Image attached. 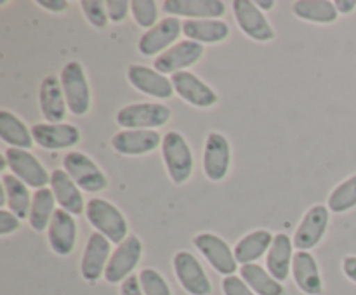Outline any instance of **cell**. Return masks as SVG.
I'll use <instances>...</instances> for the list:
<instances>
[{
    "label": "cell",
    "instance_id": "cell-28",
    "mask_svg": "<svg viewBox=\"0 0 356 295\" xmlns=\"http://www.w3.org/2000/svg\"><path fill=\"white\" fill-rule=\"evenodd\" d=\"M2 184V191L6 194V203L9 205L10 212L19 219L30 217L33 198H30V191H28L26 184L21 179H17L16 176H10V174H3Z\"/></svg>",
    "mask_w": 356,
    "mask_h": 295
},
{
    "label": "cell",
    "instance_id": "cell-3",
    "mask_svg": "<svg viewBox=\"0 0 356 295\" xmlns=\"http://www.w3.org/2000/svg\"><path fill=\"white\" fill-rule=\"evenodd\" d=\"M162 156L167 172L176 184H183L193 172V153L179 132H167L162 141Z\"/></svg>",
    "mask_w": 356,
    "mask_h": 295
},
{
    "label": "cell",
    "instance_id": "cell-32",
    "mask_svg": "<svg viewBox=\"0 0 356 295\" xmlns=\"http://www.w3.org/2000/svg\"><path fill=\"white\" fill-rule=\"evenodd\" d=\"M54 193L52 189L47 187H42L37 189L33 194V201H31V210H30V226L35 231H44L45 228H49L52 221V215H54Z\"/></svg>",
    "mask_w": 356,
    "mask_h": 295
},
{
    "label": "cell",
    "instance_id": "cell-23",
    "mask_svg": "<svg viewBox=\"0 0 356 295\" xmlns=\"http://www.w3.org/2000/svg\"><path fill=\"white\" fill-rule=\"evenodd\" d=\"M292 274H294L299 290L305 292L306 295H320L323 292L318 264H316L315 257L306 250L296 252L294 260H292Z\"/></svg>",
    "mask_w": 356,
    "mask_h": 295
},
{
    "label": "cell",
    "instance_id": "cell-1",
    "mask_svg": "<svg viewBox=\"0 0 356 295\" xmlns=\"http://www.w3.org/2000/svg\"><path fill=\"white\" fill-rule=\"evenodd\" d=\"M86 215L92 228L103 236H106L110 242L120 245L127 238L129 226L124 214L110 201L103 198H92L86 207Z\"/></svg>",
    "mask_w": 356,
    "mask_h": 295
},
{
    "label": "cell",
    "instance_id": "cell-6",
    "mask_svg": "<svg viewBox=\"0 0 356 295\" xmlns=\"http://www.w3.org/2000/svg\"><path fill=\"white\" fill-rule=\"evenodd\" d=\"M143 255V243L138 236L131 235L117 246L110 257L106 271H104V280L108 283H124L132 271L138 267Z\"/></svg>",
    "mask_w": 356,
    "mask_h": 295
},
{
    "label": "cell",
    "instance_id": "cell-8",
    "mask_svg": "<svg viewBox=\"0 0 356 295\" xmlns=\"http://www.w3.org/2000/svg\"><path fill=\"white\" fill-rule=\"evenodd\" d=\"M6 160L14 176L23 180L26 186L42 189L51 184V176L47 174L45 167L28 149L9 148L6 151Z\"/></svg>",
    "mask_w": 356,
    "mask_h": 295
},
{
    "label": "cell",
    "instance_id": "cell-27",
    "mask_svg": "<svg viewBox=\"0 0 356 295\" xmlns=\"http://www.w3.org/2000/svg\"><path fill=\"white\" fill-rule=\"evenodd\" d=\"M273 238L275 236L270 231H266V229H257V231L243 236L235 246L236 262L242 264V266L254 264L257 259H261L264 255V252L270 250Z\"/></svg>",
    "mask_w": 356,
    "mask_h": 295
},
{
    "label": "cell",
    "instance_id": "cell-22",
    "mask_svg": "<svg viewBox=\"0 0 356 295\" xmlns=\"http://www.w3.org/2000/svg\"><path fill=\"white\" fill-rule=\"evenodd\" d=\"M163 9L167 14L191 19H218L226 12L225 2L219 0H165Z\"/></svg>",
    "mask_w": 356,
    "mask_h": 295
},
{
    "label": "cell",
    "instance_id": "cell-43",
    "mask_svg": "<svg viewBox=\"0 0 356 295\" xmlns=\"http://www.w3.org/2000/svg\"><path fill=\"white\" fill-rule=\"evenodd\" d=\"M334 6H336L337 12L350 14L355 10L356 0H336V2H334Z\"/></svg>",
    "mask_w": 356,
    "mask_h": 295
},
{
    "label": "cell",
    "instance_id": "cell-7",
    "mask_svg": "<svg viewBox=\"0 0 356 295\" xmlns=\"http://www.w3.org/2000/svg\"><path fill=\"white\" fill-rule=\"evenodd\" d=\"M174 271L177 281L190 295H211L212 285L202 264L193 253L181 250L174 255Z\"/></svg>",
    "mask_w": 356,
    "mask_h": 295
},
{
    "label": "cell",
    "instance_id": "cell-42",
    "mask_svg": "<svg viewBox=\"0 0 356 295\" xmlns=\"http://www.w3.org/2000/svg\"><path fill=\"white\" fill-rule=\"evenodd\" d=\"M343 271L351 281L356 283V257L350 255V257H344L343 260Z\"/></svg>",
    "mask_w": 356,
    "mask_h": 295
},
{
    "label": "cell",
    "instance_id": "cell-24",
    "mask_svg": "<svg viewBox=\"0 0 356 295\" xmlns=\"http://www.w3.org/2000/svg\"><path fill=\"white\" fill-rule=\"evenodd\" d=\"M51 189L54 193L56 201L61 205L63 210L72 215H79L83 212V196L80 193V187L75 180L68 176L66 170L56 169L51 174Z\"/></svg>",
    "mask_w": 356,
    "mask_h": 295
},
{
    "label": "cell",
    "instance_id": "cell-11",
    "mask_svg": "<svg viewBox=\"0 0 356 295\" xmlns=\"http://www.w3.org/2000/svg\"><path fill=\"white\" fill-rule=\"evenodd\" d=\"M233 12H235L238 26L252 40L270 42L275 38V31L271 28L270 21L264 17L263 10L257 7L256 2H250V0H235L233 2Z\"/></svg>",
    "mask_w": 356,
    "mask_h": 295
},
{
    "label": "cell",
    "instance_id": "cell-9",
    "mask_svg": "<svg viewBox=\"0 0 356 295\" xmlns=\"http://www.w3.org/2000/svg\"><path fill=\"white\" fill-rule=\"evenodd\" d=\"M202 54H204V45L193 40H183L162 52L155 59L153 66L162 75H167V73L176 75V73L186 71V68L193 66L202 58Z\"/></svg>",
    "mask_w": 356,
    "mask_h": 295
},
{
    "label": "cell",
    "instance_id": "cell-15",
    "mask_svg": "<svg viewBox=\"0 0 356 295\" xmlns=\"http://www.w3.org/2000/svg\"><path fill=\"white\" fill-rule=\"evenodd\" d=\"M170 82L174 85V92L183 97L191 106L211 108L218 103V94L193 73L179 71L172 75Z\"/></svg>",
    "mask_w": 356,
    "mask_h": 295
},
{
    "label": "cell",
    "instance_id": "cell-21",
    "mask_svg": "<svg viewBox=\"0 0 356 295\" xmlns=\"http://www.w3.org/2000/svg\"><path fill=\"white\" fill-rule=\"evenodd\" d=\"M163 139L156 130H122L113 135L111 146L117 153L127 156H139L152 153Z\"/></svg>",
    "mask_w": 356,
    "mask_h": 295
},
{
    "label": "cell",
    "instance_id": "cell-37",
    "mask_svg": "<svg viewBox=\"0 0 356 295\" xmlns=\"http://www.w3.org/2000/svg\"><path fill=\"white\" fill-rule=\"evenodd\" d=\"M222 292H225V295H256L252 292V288L242 278L235 276V274L226 276L222 280Z\"/></svg>",
    "mask_w": 356,
    "mask_h": 295
},
{
    "label": "cell",
    "instance_id": "cell-18",
    "mask_svg": "<svg viewBox=\"0 0 356 295\" xmlns=\"http://www.w3.org/2000/svg\"><path fill=\"white\" fill-rule=\"evenodd\" d=\"M127 76L132 87L148 94V96L159 97V99H170L172 97V82L165 75L156 71V69H152L143 65H131L129 66Z\"/></svg>",
    "mask_w": 356,
    "mask_h": 295
},
{
    "label": "cell",
    "instance_id": "cell-36",
    "mask_svg": "<svg viewBox=\"0 0 356 295\" xmlns=\"http://www.w3.org/2000/svg\"><path fill=\"white\" fill-rule=\"evenodd\" d=\"M83 14L87 16V19L90 21V24L96 28H104L108 24V10H106V2L103 0H83L82 3Z\"/></svg>",
    "mask_w": 356,
    "mask_h": 295
},
{
    "label": "cell",
    "instance_id": "cell-38",
    "mask_svg": "<svg viewBox=\"0 0 356 295\" xmlns=\"http://www.w3.org/2000/svg\"><path fill=\"white\" fill-rule=\"evenodd\" d=\"M106 10L108 17L113 23H120L127 17L129 10H131V2H127V0H110V2H106Z\"/></svg>",
    "mask_w": 356,
    "mask_h": 295
},
{
    "label": "cell",
    "instance_id": "cell-14",
    "mask_svg": "<svg viewBox=\"0 0 356 295\" xmlns=\"http://www.w3.org/2000/svg\"><path fill=\"white\" fill-rule=\"evenodd\" d=\"M232 149L228 139L219 132H211L205 141L204 172L211 180H222L229 170Z\"/></svg>",
    "mask_w": 356,
    "mask_h": 295
},
{
    "label": "cell",
    "instance_id": "cell-2",
    "mask_svg": "<svg viewBox=\"0 0 356 295\" xmlns=\"http://www.w3.org/2000/svg\"><path fill=\"white\" fill-rule=\"evenodd\" d=\"M170 120V110L159 103H138L122 108L117 124L125 130H155Z\"/></svg>",
    "mask_w": 356,
    "mask_h": 295
},
{
    "label": "cell",
    "instance_id": "cell-19",
    "mask_svg": "<svg viewBox=\"0 0 356 295\" xmlns=\"http://www.w3.org/2000/svg\"><path fill=\"white\" fill-rule=\"evenodd\" d=\"M38 101H40L42 115L45 120H49V124H63L61 120H65L68 103L63 92L61 80L56 78L54 75L45 76L40 83Z\"/></svg>",
    "mask_w": 356,
    "mask_h": 295
},
{
    "label": "cell",
    "instance_id": "cell-29",
    "mask_svg": "<svg viewBox=\"0 0 356 295\" xmlns=\"http://www.w3.org/2000/svg\"><path fill=\"white\" fill-rule=\"evenodd\" d=\"M242 280L252 288L256 295H284L285 288L278 280H275L263 266L259 264H245L240 267Z\"/></svg>",
    "mask_w": 356,
    "mask_h": 295
},
{
    "label": "cell",
    "instance_id": "cell-13",
    "mask_svg": "<svg viewBox=\"0 0 356 295\" xmlns=\"http://www.w3.org/2000/svg\"><path fill=\"white\" fill-rule=\"evenodd\" d=\"M329 208L325 205H315L306 212L299 224L298 231L294 236V246L299 250H312L313 246L322 242L323 235L329 226Z\"/></svg>",
    "mask_w": 356,
    "mask_h": 295
},
{
    "label": "cell",
    "instance_id": "cell-44",
    "mask_svg": "<svg viewBox=\"0 0 356 295\" xmlns=\"http://www.w3.org/2000/svg\"><path fill=\"white\" fill-rule=\"evenodd\" d=\"M256 3L259 9H264V10H271L275 7V0H259V2Z\"/></svg>",
    "mask_w": 356,
    "mask_h": 295
},
{
    "label": "cell",
    "instance_id": "cell-12",
    "mask_svg": "<svg viewBox=\"0 0 356 295\" xmlns=\"http://www.w3.org/2000/svg\"><path fill=\"white\" fill-rule=\"evenodd\" d=\"M110 243L111 242L106 236H103L97 231H94L92 235L89 236V242H87L86 250H83L82 264H80L83 280L94 283V281H97L103 276L104 271H106L108 262H110Z\"/></svg>",
    "mask_w": 356,
    "mask_h": 295
},
{
    "label": "cell",
    "instance_id": "cell-4",
    "mask_svg": "<svg viewBox=\"0 0 356 295\" xmlns=\"http://www.w3.org/2000/svg\"><path fill=\"white\" fill-rule=\"evenodd\" d=\"M61 87L65 92L68 110L75 117H83L90 108V89L82 65L70 61L61 71Z\"/></svg>",
    "mask_w": 356,
    "mask_h": 295
},
{
    "label": "cell",
    "instance_id": "cell-41",
    "mask_svg": "<svg viewBox=\"0 0 356 295\" xmlns=\"http://www.w3.org/2000/svg\"><path fill=\"white\" fill-rule=\"evenodd\" d=\"M38 6L44 7V9L51 10V12H63V10L68 9L70 3L66 0H38Z\"/></svg>",
    "mask_w": 356,
    "mask_h": 295
},
{
    "label": "cell",
    "instance_id": "cell-26",
    "mask_svg": "<svg viewBox=\"0 0 356 295\" xmlns=\"http://www.w3.org/2000/svg\"><path fill=\"white\" fill-rule=\"evenodd\" d=\"M183 33L198 44H219L229 37V26L221 19H188Z\"/></svg>",
    "mask_w": 356,
    "mask_h": 295
},
{
    "label": "cell",
    "instance_id": "cell-30",
    "mask_svg": "<svg viewBox=\"0 0 356 295\" xmlns=\"http://www.w3.org/2000/svg\"><path fill=\"white\" fill-rule=\"evenodd\" d=\"M0 137L3 142L17 149H30L33 144L31 130H28L23 120L7 110L0 111Z\"/></svg>",
    "mask_w": 356,
    "mask_h": 295
},
{
    "label": "cell",
    "instance_id": "cell-10",
    "mask_svg": "<svg viewBox=\"0 0 356 295\" xmlns=\"http://www.w3.org/2000/svg\"><path fill=\"white\" fill-rule=\"evenodd\" d=\"M193 243L219 274L232 276L235 273L236 264H238L235 259V252L229 248V245L221 236L212 235V233H202V235L195 236Z\"/></svg>",
    "mask_w": 356,
    "mask_h": 295
},
{
    "label": "cell",
    "instance_id": "cell-39",
    "mask_svg": "<svg viewBox=\"0 0 356 295\" xmlns=\"http://www.w3.org/2000/svg\"><path fill=\"white\" fill-rule=\"evenodd\" d=\"M17 229H19V217H16L13 212L2 208L0 210V235L7 236L10 233L17 231Z\"/></svg>",
    "mask_w": 356,
    "mask_h": 295
},
{
    "label": "cell",
    "instance_id": "cell-5",
    "mask_svg": "<svg viewBox=\"0 0 356 295\" xmlns=\"http://www.w3.org/2000/svg\"><path fill=\"white\" fill-rule=\"evenodd\" d=\"M63 165L80 189L97 193L108 187V179L103 170L83 153L70 151L63 160Z\"/></svg>",
    "mask_w": 356,
    "mask_h": 295
},
{
    "label": "cell",
    "instance_id": "cell-20",
    "mask_svg": "<svg viewBox=\"0 0 356 295\" xmlns=\"http://www.w3.org/2000/svg\"><path fill=\"white\" fill-rule=\"evenodd\" d=\"M49 243H51L52 252L58 255H70L75 250L76 243V222L63 208H58L52 215V221L49 224Z\"/></svg>",
    "mask_w": 356,
    "mask_h": 295
},
{
    "label": "cell",
    "instance_id": "cell-35",
    "mask_svg": "<svg viewBox=\"0 0 356 295\" xmlns=\"http://www.w3.org/2000/svg\"><path fill=\"white\" fill-rule=\"evenodd\" d=\"M131 10L139 26L148 28V30L155 26L156 17H159V9H156L155 0H132Z\"/></svg>",
    "mask_w": 356,
    "mask_h": 295
},
{
    "label": "cell",
    "instance_id": "cell-34",
    "mask_svg": "<svg viewBox=\"0 0 356 295\" xmlns=\"http://www.w3.org/2000/svg\"><path fill=\"white\" fill-rule=\"evenodd\" d=\"M139 281L145 295H172L169 283L156 269L146 267L139 273Z\"/></svg>",
    "mask_w": 356,
    "mask_h": 295
},
{
    "label": "cell",
    "instance_id": "cell-25",
    "mask_svg": "<svg viewBox=\"0 0 356 295\" xmlns=\"http://www.w3.org/2000/svg\"><path fill=\"white\" fill-rule=\"evenodd\" d=\"M292 239L291 236L285 235V233H278L273 238V243H271L270 250H268L266 257V267L268 273L278 280L285 281L291 274V266H292Z\"/></svg>",
    "mask_w": 356,
    "mask_h": 295
},
{
    "label": "cell",
    "instance_id": "cell-16",
    "mask_svg": "<svg viewBox=\"0 0 356 295\" xmlns=\"http://www.w3.org/2000/svg\"><path fill=\"white\" fill-rule=\"evenodd\" d=\"M31 135L45 149L73 148L80 141V130L72 124H37L31 127Z\"/></svg>",
    "mask_w": 356,
    "mask_h": 295
},
{
    "label": "cell",
    "instance_id": "cell-40",
    "mask_svg": "<svg viewBox=\"0 0 356 295\" xmlns=\"http://www.w3.org/2000/svg\"><path fill=\"white\" fill-rule=\"evenodd\" d=\"M120 295H145V292H143L141 288V281H139V276L131 274V276L120 285Z\"/></svg>",
    "mask_w": 356,
    "mask_h": 295
},
{
    "label": "cell",
    "instance_id": "cell-33",
    "mask_svg": "<svg viewBox=\"0 0 356 295\" xmlns=\"http://www.w3.org/2000/svg\"><path fill=\"white\" fill-rule=\"evenodd\" d=\"M356 207V174L341 183L329 196V208L334 214H343Z\"/></svg>",
    "mask_w": 356,
    "mask_h": 295
},
{
    "label": "cell",
    "instance_id": "cell-17",
    "mask_svg": "<svg viewBox=\"0 0 356 295\" xmlns=\"http://www.w3.org/2000/svg\"><path fill=\"white\" fill-rule=\"evenodd\" d=\"M181 30H183V24L177 17H165L139 38V52L143 56H155L165 51L169 45H172L177 40Z\"/></svg>",
    "mask_w": 356,
    "mask_h": 295
},
{
    "label": "cell",
    "instance_id": "cell-31",
    "mask_svg": "<svg viewBox=\"0 0 356 295\" xmlns=\"http://www.w3.org/2000/svg\"><path fill=\"white\" fill-rule=\"evenodd\" d=\"M294 14L312 23L329 24L337 19V9L329 0H298L294 3Z\"/></svg>",
    "mask_w": 356,
    "mask_h": 295
}]
</instances>
